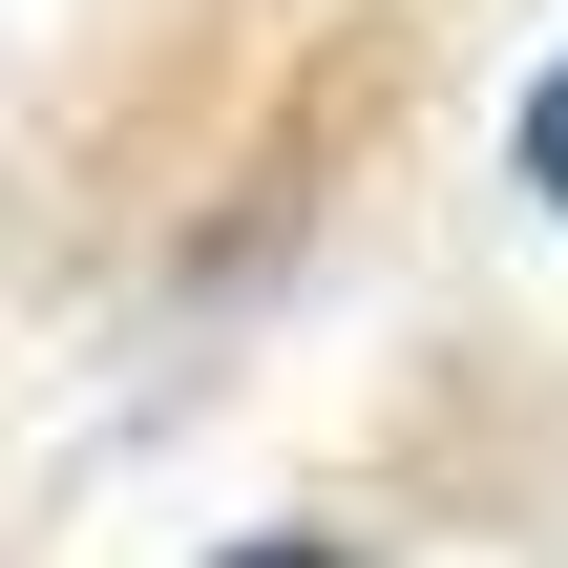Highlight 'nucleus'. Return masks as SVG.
Here are the masks:
<instances>
[{"instance_id":"1","label":"nucleus","mask_w":568,"mask_h":568,"mask_svg":"<svg viewBox=\"0 0 568 568\" xmlns=\"http://www.w3.org/2000/svg\"><path fill=\"white\" fill-rule=\"evenodd\" d=\"M527 190H548V211H568V63H548V84H527Z\"/></svg>"},{"instance_id":"2","label":"nucleus","mask_w":568,"mask_h":568,"mask_svg":"<svg viewBox=\"0 0 568 568\" xmlns=\"http://www.w3.org/2000/svg\"><path fill=\"white\" fill-rule=\"evenodd\" d=\"M232 568H358V548H232Z\"/></svg>"}]
</instances>
